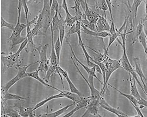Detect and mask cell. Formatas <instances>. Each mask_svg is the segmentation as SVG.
I'll return each mask as SVG.
<instances>
[{
  "label": "cell",
  "mask_w": 147,
  "mask_h": 117,
  "mask_svg": "<svg viewBox=\"0 0 147 117\" xmlns=\"http://www.w3.org/2000/svg\"><path fill=\"white\" fill-rule=\"evenodd\" d=\"M121 46L123 49V53L119 60L121 68L125 70L129 74L131 75L132 77L135 79L136 82L143 91V86L139 80L138 75L136 73L135 70L131 66L129 60L126 50V41L122 42Z\"/></svg>",
  "instance_id": "1"
},
{
  "label": "cell",
  "mask_w": 147,
  "mask_h": 117,
  "mask_svg": "<svg viewBox=\"0 0 147 117\" xmlns=\"http://www.w3.org/2000/svg\"><path fill=\"white\" fill-rule=\"evenodd\" d=\"M49 46V44L47 43L36 47V50L38 51L40 56L38 70L39 72H43L45 74L50 65V60L48 59L47 57V51Z\"/></svg>",
  "instance_id": "2"
},
{
  "label": "cell",
  "mask_w": 147,
  "mask_h": 117,
  "mask_svg": "<svg viewBox=\"0 0 147 117\" xmlns=\"http://www.w3.org/2000/svg\"><path fill=\"white\" fill-rule=\"evenodd\" d=\"M104 63L106 67L105 81L100 92L102 96L104 94L108 82L113 74L118 69L121 68L119 60H113L110 58Z\"/></svg>",
  "instance_id": "3"
},
{
  "label": "cell",
  "mask_w": 147,
  "mask_h": 117,
  "mask_svg": "<svg viewBox=\"0 0 147 117\" xmlns=\"http://www.w3.org/2000/svg\"><path fill=\"white\" fill-rule=\"evenodd\" d=\"M38 62V61L25 66L19 67V71L17 75L7 82L5 85L2 87L1 89L2 94L8 92L10 88L19 80L24 78L28 77L26 72L28 68L32 65Z\"/></svg>",
  "instance_id": "4"
},
{
  "label": "cell",
  "mask_w": 147,
  "mask_h": 117,
  "mask_svg": "<svg viewBox=\"0 0 147 117\" xmlns=\"http://www.w3.org/2000/svg\"><path fill=\"white\" fill-rule=\"evenodd\" d=\"M71 58L74 64L78 70L79 73L84 80L87 83L90 89L91 93L90 97L92 99L99 101L102 96L101 95L100 92L98 90L94 87V77L90 75H88V79H86L75 62L73 58L72 57H71Z\"/></svg>",
  "instance_id": "5"
},
{
  "label": "cell",
  "mask_w": 147,
  "mask_h": 117,
  "mask_svg": "<svg viewBox=\"0 0 147 117\" xmlns=\"http://www.w3.org/2000/svg\"><path fill=\"white\" fill-rule=\"evenodd\" d=\"M76 25L77 28L76 34L78 35V46H80L81 48L88 63L91 61L90 60L92 58L90 56L87 51L82 40L81 32L82 29L81 22L80 21H78L76 22Z\"/></svg>",
  "instance_id": "6"
},
{
  "label": "cell",
  "mask_w": 147,
  "mask_h": 117,
  "mask_svg": "<svg viewBox=\"0 0 147 117\" xmlns=\"http://www.w3.org/2000/svg\"><path fill=\"white\" fill-rule=\"evenodd\" d=\"M143 1L144 0H134L132 5L129 6V20L131 23V29L132 28L134 19L137 17L138 8Z\"/></svg>",
  "instance_id": "7"
},
{
  "label": "cell",
  "mask_w": 147,
  "mask_h": 117,
  "mask_svg": "<svg viewBox=\"0 0 147 117\" xmlns=\"http://www.w3.org/2000/svg\"><path fill=\"white\" fill-rule=\"evenodd\" d=\"M19 56L15 53L7 56H2L1 60L4 67L7 68L13 67L19 61Z\"/></svg>",
  "instance_id": "8"
},
{
  "label": "cell",
  "mask_w": 147,
  "mask_h": 117,
  "mask_svg": "<svg viewBox=\"0 0 147 117\" xmlns=\"http://www.w3.org/2000/svg\"><path fill=\"white\" fill-rule=\"evenodd\" d=\"M95 26L96 31L100 32H109L110 27L107 18L100 15L95 23Z\"/></svg>",
  "instance_id": "9"
},
{
  "label": "cell",
  "mask_w": 147,
  "mask_h": 117,
  "mask_svg": "<svg viewBox=\"0 0 147 117\" xmlns=\"http://www.w3.org/2000/svg\"><path fill=\"white\" fill-rule=\"evenodd\" d=\"M100 106L104 109L115 114L118 116H128L123 112L110 106L102 96L99 101Z\"/></svg>",
  "instance_id": "10"
},
{
  "label": "cell",
  "mask_w": 147,
  "mask_h": 117,
  "mask_svg": "<svg viewBox=\"0 0 147 117\" xmlns=\"http://www.w3.org/2000/svg\"><path fill=\"white\" fill-rule=\"evenodd\" d=\"M89 97L86 98H83L76 104V106L74 108L63 116L70 117L80 110L84 108H86L89 105Z\"/></svg>",
  "instance_id": "11"
},
{
  "label": "cell",
  "mask_w": 147,
  "mask_h": 117,
  "mask_svg": "<svg viewBox=\"0 0 147 117\" xmlns=\"http://www.w3.org/2000/svg\"><path fill=\"white\" fill-rule=\"evenodd\" d=\"M135 68L134 69L137 74L140 78L142 84H147V79L144 75L142 69L140 58L138 57H134L133 59Z\"/></svg>",
  "instance_id": "12"
},
{
  "label": "cell",
  "mask_w": 147,
  "mask_h": 117,
  "mask_svg": "<svg viewBox=\"0 0 147 117\" xmlns=\"http://www.w3.org/2000/svg\"><path fill=\"white\" fill-rule=\"evenodd\" d=\"M81 27L82 28L81 30L83 33L92 36L102 38H106L109 37L110 35V34L109 32L107 31L100 32L93 31L86 28L82 24Z\"/></svg>",
  "instance_id": "13"
},
{
  "label": "cell",
  "mask_w": 147,
  "mask_h": 117,
  "mask_svg": "<svg viewBox=\"0 0 147 117\" xmlns=\"http://www.w3.org/2000/svg\"><path fill=\"white\" fill-rule=\"evenodd\" d=\"M129 80L130 86V92L131 94L138 101L140 100L142 97L140 93L136 84V80L131 75L129 74Z\"/></svg>",
  "instance_id": "14"
},
{
  "label": "cell",
  "mask_w": 147,
  "mask_h": 117,
  "mask_svg": "<svg viewBox=\"0 0 147 117\" xmlns=\"http://www.w3.org/2000/svg\"><path fill=\"white\" fill-rule=\"evenodd\" d=\"M87 47L94 52L95 54L94 59H93L96 62L105 63L110 58L108 53L109 51L107 50L106 48L105 49L104 53L102 54L89 47L88 46Z\"/></svg>",
  "instance_id": "15"
},
{
  "label": "cell",
  "mask_w": 147,
  "mask_h": 117,
  "mask_svg": "<svg viewBox=\"0 0 147 117\" xmlns=\"http://www.w3.org/2000/svg\"><path fill=\"white\" fill-rule=\"evenodd\" d=\"M51 53L50 57V65H55L58 64L57 58L54 43V31L52 27L51 26Z\"/></svg>",
  "instance_id": "16"
},
{
  "label": "cell",
  "mask_w": 147,
  "mask_h": 117,
  "mask_svg": "<svg viewBox=\"0 0 147 117\" xmlns=\"http://www.w3.org/2000/svg\"><path fill=\"white\" fill-rule=\"evenodd\" d=\"M65 98V95L62 92H60V93L58 94L53 95L48 97L44 100L38 103V104H37L35 105V106L32 108L33 111H34L38 109L39 108L43 106V105L48 102H49L55 99L62 98Z\"/></svg>",
  "instance_id": "17"
},
{
  "label": "cell",
  "mask_w": 147,
  "mask_h": 117,
  "mask_svg": "<svg viewBox=\"0 0 147 117\" xmlns=\"http://www.w3.org/2000/svg\"><path fill=\"white\" fill-rule=\"evenodd\" d=\"M40 72L37 69L35 71L30 73H27V75L28 77H31L33 78L36 80H37L40 83L44 85L47 86V87L52 88L55 89L59 92H60L61 90L51 85L48 84L46 82L44 81V80L42 79L39 75V72Z\"/></svg>",
  "instance_id": "18"
},
{
  "label": "cell",
  "mask_w": 147,
  "mask_h": 117,
  "mask_svg": "<svg viewBox=\"0 0 147 117\" xmlns=\"http://www.w3.org/2000/svg\"><path fill=\"white\" fill-rule=\"evenodd\" d=\"M76 104L75 103H73L66 105L65 107L61 108L59 110L50 113H47L41 114L39 115L40 116L47 117H55L58 116L66 112L68 109L70 107Z\"/></svg>",
  "instance_id": "19"
},
{
  "label": "cell",
  "mask_w": 147,
  "mask_h": 117,
  "mask_svg": "<svg viewBox=\"0 0 147 117\" xmlns=\"http://www.w3.org/2000/svg\"><path fill=\"white\" fill-rule=\"evenodd\" d=\"M99 106L100 105L96 104L87 107L86 111L81 116H85L89 114H91L94 116H102L98 113Z\"/></svg>",
  "instance_id": "20"
},
{
  "label": "cell",
  "mask_w": 147,
  "mask_h": 117,
  "mask_svg": "<svg viewBox=\"0 0 147 117\" xmlns=\"http://www.w3.org/2000/svg\"><path fill=\"white\" fill-rule=\"evenodd\" d=\"M31 31L27 33L26 37L28 39V42L25 48V50L27 52H32L35 51H36V47L34 42L33 37L31 33Z\"/></svg>",
  "instance_id": "21"
},
{
  "label": "cell",
  "mask_w": 147,
  "mask_h": 117,
  "mask_svg": "<svg viewBox=\"0 0 147 117\" xmlns=\"http://www.w3.org/2000/svg\"><path fill=\"white\" fill-rule=\"evenodd\" d=\"M59 12H58L56 11L53 17L51 26L52 27L54 31L58 30L61 23L65 20L63 17H59Z\"/></svg>",
  "instance_id": "22"
},
{
  "label": "cell",
  "mask_w": 147,
  "mask_h": 117,
  "mask_svg": "<svg viewBox=\"0 0 147 117\" xmlns=\"http://www.w3.org/2000/svg\"><path fill=\"white\" fill-rule=\"evenodd\" d=\"M108 85L113 88L120 93L122 96L127 98V99L129 100L131 104H132L136 106H138V105H139L138 104V101L131 94H127L122 92L117 88L109 83L108 84Z\"/></svg>",
  "instance_id": "23"
},
{
  "label": "cell",
  "mask_w": 147,
  "mask_h": 117,
  "mask_svg": "<svg viewBox=\"0 0 147 117\" xmlns=\"http://www.w3.org/2000/svg\"><path fill=\"white\" fill-rule=\"evenodd\" d=\"M2 98L3 101L5 102L9 100H25L26 98L22 97L15 94L11 93L8 92L2 94Z\"/></svg>",
  "instance_id": "24"
},
{
  "label": "cell",
  "mask_w": 147,
  "mask_h": 117,
  "mask_svg": "<svg viewBox=\"0 0 147 117\" xmlns=\"http://www.w3.org/2000/svg\"><path fill=\"white\" fill-rule=\"evenodd\" d=\"M3 107L5 116L20 117V116L18 112L13 108L6 104H4Z\"/></svg>",
  "instance_id": "25"
},
{
  "label": "cell",
  "mask_w": 147,
  "mask_h": 117,
  "mask_svg": "<svg viewBox=\"0 0 147 117\" xmlns=\"http://www.w3.org/2000/svg\"><path fill=\"white\" fill-rule=\"evenodd\" d=\"M144 26L142 19L141 20L137 27L135 36L134 37L132 43V44L135 43L138 41L139 37L144 30Z\"/></svg>",
  "instance_id": "26"
},
{
  "label": "cell",
  "mask_w": 147,
  "mask_h": 117,
  "mask_svg": "<svg viewBox=\"0 0 147 117\" xmlns=\"http://www.w3.org/2000/svg\"><path fill=\"white\" fill-rule=\"evenodd\" d=\"M19 109V114L20 116L32 117L34 116L32 108H26L22 106H18Z\"/></svg>",
  "instance_id": "27"
},
{
  "label": "cell",
  "mask_w": 147,
  "mask_h": 117,
  "mask_svg": "<svg viewBox=\"0 0 147 117\" xmlns=\"http://www.w3.org/2000/svg\"><path fill=\"white\" fill-rule=\"evenodd\" d=\"M65 24L64 20L61 23L57 30L58 31V36L59 37L61 45L62 47H63L65 34Z\"/></svg>",
  "instance_id": "28"
},
{
  "label": "cell",
  "mask_w": 147,
  "mask_h": 117,
  "mask_svg": "<svg viewBox=\"0 0 147 117\" xmlns=\"http://www.w3.org/2000/svg\"><path fill=\"white\" fill-rule=\"evenodd\" d=\"M65 78L67 82L70 92L78 95L81 98H83L81 96L80 91L73 83L68 75Z\"/></svg>",
  "instance_id": "29"
},
{
  "label": "cell",
  "mask_w": 147,
  "mask_h": 117,
  "mask_svg": "<svg viewBox=\"0 0 147 117\" xmlns=\"http://www.w3.org/2000/svg\"><path fill=\"white\" fill-rule=\"evenodd\" d=\"M58 65H50L46 73V76L45 77V81L47 83L50 80L53 74H55L56 70Z\"/></svg>",
  "instance_id": "30"
},
{
  "label": "cell",
  "mask_w": 147,
  "mask_h": 117,
  "mask_svg": "<svg viewBox=\"0 0 147 117\" xmlns=\"http://www.w3.org/2000/svg\"><path fill=\"white\" fill-rule=\"evenodd\" d=\"M138 41L143 47L147 60V44L146 35L144 30L139 37Z\"/></svg>",
  "instance_id": "31"
},
{
  "label": "cell",
  "mask_w": 147,
  "mask_h": 117,
  "mask_svg": "<svg viewBox=\"0 0 147 117\" xmlns=\"http://www.w3.org/2000/svg\"><path fill=\"white\" fill-rule=\"evenodd\" d=\"M67 44L69 45V47L70 48L71 53L73 56L75 60L78 63L80 64L82 67L85 70V71L86 72L88 75L90 74L91 68L89 67L88 66H86L84 65L82 63L79 59L77 57L76 55H75L74 51L72 49V46L70 44L69 42L67 41Z\"/></svg>",
  "instance_id": "32"
},
{
  "label": "cell",
  "mask_w": 147,
  "mask_h": 117,
  "mask_svg": "<svg viewBox=\"0 0 147 117\" xmlns=\"http://www.w3.org/2000/svg\"><path fill=\"white\" fill-rule=\"evenodd\" d=\"M96 4L97 8L103 11L107 18L106 12L108 10V8L105 0H96Z\"/></svg>",
  "instance_id": "33"
},
{
  "label": "cell",
  "mask_w": 147,
  "mask_h": 117,
  "mask_svg": "<svg viewBox=\"0 0 147 117\" xmlns=\"http://www.w3.org/2000/svg\"><path fill=\"white\" fill-rule=\"evenodd\" d=\"M62 48L59 37L58 36L57 39L55 44V48L57 58L58 65H59L60 62L61 51Z\"/></svg>",
  "instance_id": "34"
},
{
  "label": "cell",
  "mask_w": 147,
  "mask_h": 117,
  "mask_svg": "<svg viewBox=\"0 0 147 117\" xmlns=\"http://www.w3.org/2000/svg\"><path fill=\"white\" fill-rule=\"evenodd\" d=\"M56 11L59 12V4L57 0H53L51 6V14L53 17Z\"/></svg>",
  "instance_id": "35"
},
{
  "label": "cell",
  "mask_w": 147,
  "mask_h": 117,
  "mask_svg": "<svg viewBox=\"0 0 147 117\" xmlns=\"http://www.w3.org/2000/svg\"><path fill=\"white\" fill-rule=\"evenodd\" d=\"M22 6L24 9V14H25L26 22L27 23V26H30L28 18L29 9L26 0H22Z\"/></svg>",
  "instance_id": "36"
},
{
  "label": "cell",
  "mask_w": 147,
  "mask_h": 117,
  "mask_svg": "<svg viewBox=\"0 0 147 117\" xmlns=\"http://www.w3.org/2000/svg\"><path fill=\"white\" fill-rule=\"evenodd\" d=\"M1 28H7L13 31L15 28L14 25L6 21L2 17H1Z\"/></svg>",
  "instance_id": "37"
},
{
  "label": "cell",
  "mask_w": 147,
  "mask_h": 117,
  "mask_svg": "<svg viewBox=\"0 0 147 117\" xmlns=\"http://www.w3.org/2000/svg\"><path fill=\"white\" fill-rule=\"evenodd\" d=\"M28 42V39L27 38L22 43L20 44L19 48L17 51L15 53L17 55H20V54L24 49L26 47Z\"/></svg>",
  "instance_id": "38"
},
{
  "label": "cell",
  "mask_w": 147,
  "mask_h": 117,
  "mask_svg": "<svg viewBox=\"0 0 147 117\" xmlns=\"http://www.w3.org/2000/svg\"><path fill=\"white\" fill-rule=\"evenodd\" d=\"M108 8V10L111 17V22L114 21L112 12V0H105Z\"/></svg>",
  "instance_id": "39"
},
{
  "label": "cell",
  "mask_w": 147,
  "mask_h": 117,
  "mask_svg": "<svg viewBox=\"0 0 147 117\" xmlns=\"http://www.w3.org/2000/svg\"><path fill=\"white\" fill-rule=\"evenodd\" d=\"M61 8L63 9L65 11L66 14V16H68L71 15L68 9L67 0H63L61 6Z\"/></svg>",
  "instance_id": "40"
},
{
  "label": "cell",
  "mask_w": 147,
  "mask_h": 117,
  "mask_svg": "<svg viewBox=\"0 0 147 117\" xmlns=\"http://www.w3.org/2000/svg\"><path fill=\"white\" fill-rule=\"evenodd\" d=\"M76 32L77 28L76 23L72 26L70 27L67 34V37L70 36L72 35L76 34Z\"/></svg>",
  "instance_id": "41"
},
{
  "label": "cell",
  "mask_w": 147,
  "mask_h": 117,
  "mask_svg": "<svg viewBox=\"0 0 147 117\" xmlns=\"http://www.w3.org/2000/svg\"><path fill=\"white\" fill-rule=\"evenodd\" d=\"M132 105V106L134 107V108L136 111V112L137 113V115L136 116H133V117H144V115L143 114L142 112L141 111V110L140 108L138 106H135V105L131 104Z\"/></svg>",
  "instance_id": "42"
},
{
  "label": "cell",
  "mask_w": 147,
  "mask_h": 117,
  "mask_svg": "<svg viewBox=\"0 0 147 117\" xmlns=\"http://www.w3.org/2000/svg\"><path fill=\"white\" fill-rule=\"evenodd\" d=\"M145 16L142 20L143 22L147 21V0H145Z\"/></svg>",
  "instance_id": "43"
},
{
  "label": "cell",
  "mask_w": 147,
  "mask_h": 117,
  "mask_svg": "<svg viewBox=\"0 0 147 117\" xmlns=\"http://www.w3.org/2000/svg\"><path fill=\"white\" fill-rule=\"evenodd\" d=\"M143 91L147 97V84L145 83L143 84Z\"/></svg>",
  "instance_id": "44"
},
{
  "label": "cell",
  "mask_w": 147,
  "mask_h": 117,
  "mask_svg": "<svg viewBox=\"0 0 147 117\" xmlns=\"http://www.w3.org/2000/svg\"><path fill=\"white\" fill-rule=\"evenodd\" d=\"M128 6H130V2H129V0H128Z\"/></svg>",
  "instance_id": "45"
},
{
  "label": "cell",
  "mask_w": 147,
  "mask_h": 117,
  "mask_svg": "<svg viewBox=\"0 0 147 117\" xmlns=\"http://www.w3.org/2000/svg\"><path fill=\"white\" fill-rule=\"evenodd\" d=\"M146 108H147V105H146Z\"/></svg>",
  "instance_id": "46"
},
{
  "label": "cell",
  "mask_w": 147,
  "mask_h": 117,
  "mask_svg": "<svg viewBox=\"0 0 147 117\" xmlns=\"http://www.w3.org/2000/svg\"><path fill=\"white\" fill-rule=\"evenodd\" d=\"M146 61H147V60H146Z\"/></svg>",
  "instance_id": "47"
}]
</instances>
